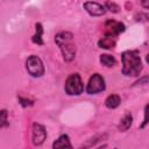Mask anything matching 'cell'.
Instances as JSON below:
<instances>
[{
    "mask_svg": "<svg viewBox=\"0 0 149 149\" xmlns=\"http://www.w3.org/2000/svg\"><path fill=\"white\" fill-rule=\"evenodd\" d=\"M121 73L125 77H139L143 65L139 50H126L121 54Z\"/></svg>",
    "mask_w": 149,
    "mask_h": 149,
    "instance_id": "cell-1",
    "label": "cell"
},
{
    "mask_svg": "<svg viewBox=\"0 0 149 149\" xmlns=\"http://www.w3.org/2000/svg\"><path fill=\"white\" fill-rule=\"evenodd\" d=\"M83 8L91 16H102L107 12L105 6L97 1H85L83 3Z\"/></svg>",
    "mask_w": 149,
    "mask_h": 149,
    "instance_id": "cell-8",
    "label": "cell"
},
{
    "mask_svg": "<svg viewBox=\"0 0 149 149\" xmlns=\"http://www.w3.org/2000/svg\"><path fill=\"white\" fill-rule=\"evenodd\" d=\"M105 106L109 109H115L120 106L121 104V97L119 94H115V93H112L109 95H107V98L105 99Z\"/></svg>",
    "mask_w": 149,
    "mask_h": 149,
    "instance_id": "cell-14",
    "label": "cell"
},
{
    "mask_svg": "<svg viewBox=\"0 0 149 149\" xmlns=\"http://www.w3.org/2000/svg\"><path fill=\"white\" fill-rule=\"evenodd\" d=\"M104 6H105L106 10H108V12H111V13H114V14H116V13H119V12L121 10L120 6H119L116 2H114V1H106V2L104 3Z\"/></svg>",
    "mask_w": 149,
    "mask_h": 149,
    "instance_id": "cell-17",
    "label": "cell"
},
{
    "mask_svg": "<svg viewBox=\"0 0 149 149\" xmlns=\"http://www.w3.org/2000/svg\"><path fill=\"white\" fill-rule=\"evenodd\" d=\"M140 5L144 9H149V0H142V1H140Z\"/></svg>",
    "mask_w": 149,
    "mask_h": 149,
    "instance_id": "cell-20",
    "label": "cell"
},
{
    "mask_svg": "<svg viewBox=\"0 0 149 149\" xmlns=\"http://www.w3.org/2000/svg\"><path fill=\"white\" fill-rule=\"evenodd\" d=\"M19 104H20L22 107H29V106H31L34 102H33V100H29V99H27V98L19 97Z\"/></svg>",
    "mask_w": 149,
    "mask_h": 149,
    "instance_id": "cell-19",
    "label": "cell"
},
{
    "mask_svg": "<svg viewBox=\"0 0 149 149\" xmlns=\"http://www.w3.org/2000/svg\"><path fill=\"white\" fill-rule=\"evenodd\" d=\"M99 62L105 68H113L116 65V58L109 54H101L99 56Z\"/></svg>",
    "mask_w": 149,
    "mask_h": 149,
    "instance_id": "cell-15",
    "label": "cell"
},
{
    "mask_svg": "<svg viewBox=\"0 0 149 149\" xmlns=\"http://www.w3.org/2000/svg\"><path fill=\"white\" fill-rule=\"evenodd\" d=\"M148 125H149V101L147 102V105H146L144 108H143V120H142V122L140 123L139 128H140V129H144Z\"/></svg>",
    "mask_w": 149,
    "mask_h": 149,
    "instance_id": "cell-16",
    "label": "cell"
},
{
    "mask_svg": "<svg viewBox=\"0 0 149 149\" xmlns=\"http://www.w3.org/2000/svg\"><path fill=\"white\" fill-rule=\"evenodd\" d=\"M106 90V81H105V78L95 72L93 73L90 78H88V81H87V85L85 87V91L87 94L90 95H93V94H99L101 92H104Z\"/></svg>",
    "mask_w": 149,
    "mask_h": 149,
    "instance_id": "cell-5",
    "label": "cell"
},
{
    "mask_svg": "<svg viewBox=\"0 0 149 149\" xmlns=\"http://www.w3.org/2000/svg\"><path fill=\"white\" fill-rule=\"evenodd\" d=\"M52 149H73V146L71 143L70 136L68 134L59 135L52 142Z\"/></svg>",
    "mask_w": 149,
    "mask_h": 149,
    "instance_id": "cell-9",
    "label": "cell"
},
{
    "mask_svg": "<svg viewBox=\"0 0 149 149\" xmlns=\"http://www.w3.org/2000/svg\"><path fill=\"white\" fill-rule=\"evenodd\" d=\"M132 125H133V114L130 112H126L120 119V122L118 123V130L127 132L132 127Z\"/></svg>",
    "mask_w": 149,
    "mask_h": 149,
    "instance_id": "cell-10",
    "label": "cell"
},
{
    "mask_svg": "<svg viewBox=\"0 0 149 149\" xmlns=\"http://www.w3.org/2000/svg\"><path fill=\"white\" fill-rule=\"evenodd\" d=\"M8 126V112L6 108L0 111V128H5Z\"/></svg>",
    "mask_w": 149,
    "mask_h": 149,
    "instance_id": "cell-18",
    "label": "cell"
},
{
    "mask_svg": "<svg viewBox=\"0 0 149 149\" xmlns=\"http://www.w3.org/2000/svg\"><path fill=\"white\" fill-rule=\"evenodd\" d=\"M55 43L59 48L64 62L70 63L76 58L77 47L74 43V36L71 31H59L55 35Z\"/></svg>",
    "mask_w": 149,
    "mask_h": 149,
    "instance_id": "cell-2",
    "label": "cell"
},
{
    "mask_svg": "<svg viewBox=\"0 0 149 149\" xmlns=\"http://www.w3.org/2000/svg\"><path fill=\"white\" fill-rule=\"evenodd\" d=\"M146 62H147V64H149V52L146 55Z\"/></svg>",
    "mask_w": 149,
    "mask_h": 149,
    "instance_id": "cell-22",
    "label": "cell"
},
{
    "mask_svg": "<svg viewBox=\"0 0 149 149\" xmlns=\"http://www.w3.org/2000/svg\"><path fill=\"white\" fill-rule=\"evenodd\" d=\"M107 137V133H102V134H97L93 137H90L88 140H86L84 143H81L79 146V149H91L92 147H94L97 143H99L100 141H102L104 139Z\"/></svg>",
    "mask_w": 149,
    "mask_h": 149,
    "instance_id": "cell-11",
    "label": "cell"
},
{
    "mask_svg": "<svg viewBox=\"0 0 149 149\" xmlns=\"http://www.w3.org/2000/svg\"><path fill=\"white\" fill-rule=\"evenodd\" d=\"M104 28H105V35L106 36H112V37H115V38L126 30V26H125L123 22L112 20V19H109L105 22Z\"/></svg>",
    "mask_w": 149,
    "mask_h": 149,
    "instance_id": "cell-7",
    "label": "cell"
},
{
    "mask_svg": "<svg viewBox=\"0 0 149 149\" xmlns=\"http://www.w3.org/2000/svg\"><path fill=\"white\" fill-rule=\"evenodd\" d=\"M43 34H44V29H43V26L42 23L37 22L35 23V33L34 35L31 36V42L37 44V45H43Z\"/></svg>",
    "mask_w": 149,
    "mask_h": 149,
    "instance_id": "cell-13",
    "label": "cell"
},
{
    "mask_svg": "<svg viewBox=\"0 0 149 149\" xmlns=\"http://www.w3.org/2000/svg\"><path fill=\"white\" fill-rule=\"evenodd\" d=\"M84 83L78 72L69 74L64 84V91L70 97H78L84 92Z\"/></svg>",
    "mask_w": 149,
    "mask_h": 149,
    "instance_id": "cell-3",
    "label": "cell"
},
{
    "mask_svg": "<svg viewBox=\"0 0 149 149\" xmlns=\"http://www.w3.org/2000/svg\"><path fill=\"white\" fill-rule=\"evenodd\" d=\"M116 45V38L112 37V36H106L104 35L99 41H98V47L101 49H106V50H112L114 49Z\"/></svg>",
    "mask_w": 149,
    "mask_h": 149,
    "instance_id": "cell-12",
    "label": "cell"
},
{
    "mask_svg": "<svg viewBox=\"0 0 149 149\" xmlns=\"http://www.w3.org/2000/svg\"><path fill=\"white\" fill-rule=\"evenodd\" d=\"M48 133L45 127L42 123L38 122H34L31 126V142L35 147H40L42 146L45 140H47Z\"/></svg>",
    "mask_w": 149,
    "mask_h": 149,
    "instance_id": "cell-6",
    "label": "cell"
},
{
    "mask_svg": "<svg viewBox=\"0 0 149 149\" xmlns=\"http://www.w3.org/2000/svg\"><path fill=\"white\" fill-rule=\"evenodd\" d=\"M26 70L33 78H40L45 73V68L42 59L37 55H30L26 59Z\"/></svg>",
    "mask_w": 149,
    "mask_h": 149,
    "instance_id": "cell-4",
    "label": "cell"
},
{
    "mask_svg": "<svg viewBox=\"0 0 149 149\" xmlns=\"http://www.w3.org/2000/svg\"><path fill=\"white\" fill-rule=\"evenodd\" d=\"M106 148H107V144H102V146H100V147H98L95 149H106Z\"/></svg>",
    "mask_w": 149,
    "mask_h": 149,
    "instance_id": "cell-21",
    "label": "cell"
},
{
    "mask_svg": "<svg viewBox=\"0 0 149 149\" xmlns=\"http://www.w3.org/2000/svg\"><path fill=\"white\" fill-rule=\"evenodd\" d=\"M114 149H118V148H114Z\"/></svg>",
    "mask_w": 149,
    "mask_h": 149,
    "instance_id": "cell-23",
    "label": "cell"
}]
</instances>
